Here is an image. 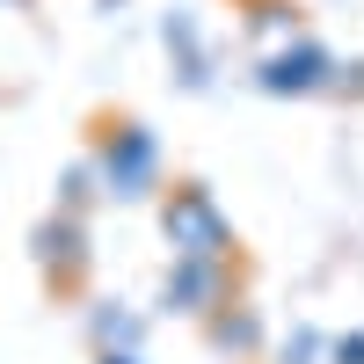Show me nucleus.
I'll use <instances>...</instances> for the list:
<instances>
[{
    "instance_id": "obj_1",
    "label": "nucleus",
    "mask_w": 364,
    "mask_h": 364,
    "mask_svg": "<svg viewBox=\"0 0 364 364\" xmlns=\"http://www.w3.org/2000/svg\"><path fill=\"white\" fill-rule=\"evenodd\" d=\"M161 233L175 240V262H226L233 255V226H226V211L211 204L204 182H182L161 204Z\"/></svg>"
},
{
    "instance_id": "obj_2",
    "label": "nucleus",
    "mask_w": 364,
    "mask_h": 364,
    "mask_svg": "<svg viewBox=\"0 0 364 364\" xmlns=\"http://www.w3.org/2000/svg\"><path fill=\"white\" fill-rule=\"evenodd\" d=\"M95 175H102V190L117 197V204H139L146 190L161 182V146H154V132L146 124H109V139H102V154H95Z\"/></svg>"
},
{
    "instance_id": "obj_3",
    "label": "nucleus",
    "mask_w": 364,
    "mask_h": 364,
    "mask_svg": "<svg viewBox=\"0 0 364 364\" xmlns=\"http://www.w3.org/2000/svg\"><path fill=\"white\" fill-rule=\"evenodd\" d=\"M161 299L175 314H219L226 306V262H175Z\"/></svg>"
},
{
    "instance_id": "obj_4",
    "label": "nucleus",
    "mask_w": 364,
    "mask_h": 364,
    "mask_svg": "<svg viewBox=\"0 0 364 364\" xmlns=\"http://www.w3.org/2000/svg\"><path fill=\"white\" fill-rule=\"evenodd\" d=\"M321 73H328V58H321V51H284V58H269V66H262V87L291 95V87H314Z\"/></svg>"
},
{
    "instance_id": "obj_5",
    "label": "nucleus",
    "mask_w": 364,
    "mask_h": 364,
    "mask_svg": "<svg viewBox=\"0 0 364 364\" xmlns=\"http://www.w3.org/2000/svg\"><path fill=\"white\" fill-rule=\"evenodd\" d=\"M44 262H58V269H80V226H73V211L58 226H44Z\"/></svg>"
},
{
    "instance_id": "obj_6",
    "label": "nucleus",
    "mask_w": 364,
    "mask_h": 364,
    "mask_svg": "<svg viewBox=\"0 0 364 364\" xmlns=\"http://www.w3.org/2000/svg\"><path fill=\"white\" fill-rule=\"evenodd\" d=\"M95 343H102V350H132V343H139V321L102 306V314H95Z\"/></svg>"
},
{
    "instance_id": "obj_7",
    "label": "nucleus",
    "mask_w": 364,
    "mask_h": 364,
    "mask_svg": "<svg viewBox=\"0 0 364 364\" xmlns=\"http://www.w3.org/2000/svg\"><path fill=\"white\" fill-rule=\"evenodd\" d=\"M211 343H219V350H255V321L248 314H219V321H211Z\"/></svg>"
},
{
    "instance_id": "obj_8",
    "label": "nucleus",
    "mask_w": 364,
    "mask_h": 364,
    "mask_svg": "<svg viewBox=\"0 0 364 364\" xmlns=\"http://www.w3.org/2000/svg\"><path fill=\"white\" fill-rule=\"evenodd\" d=\"M336 364H364V336H343L336 343Z\"/></svg>"
},
{
    "instance_id": "obj_9",
    "label": "nucleus",
    "mask_w": 364,
    "mask_h": 364,
    "mask_svg": "<svg viewBox=\"0 0 364 364\" xmlns=\"http://www.w3.org/2000/svg\"><path fill=\"white\" fill-rule=\"evenodd\" d=\"M306 357H314V336H291L284 343V364H306Z\"/></svg>"
},
{
    "instance_id": "obj_10",
    "label": "nucleus",
    "mask_w": 364,
    "mask_h": 364,
    "mask_svg": "<svg viewBox=\"0 0 364 364\" xmlns=\"http://www.w3.org/2000/svg\"><path fill=\"white\" fill-rule=\"evenodd\" d=\"M102 364H139V357H132V350H109V357H102Z\"/></svg>"
}]
</instances>
